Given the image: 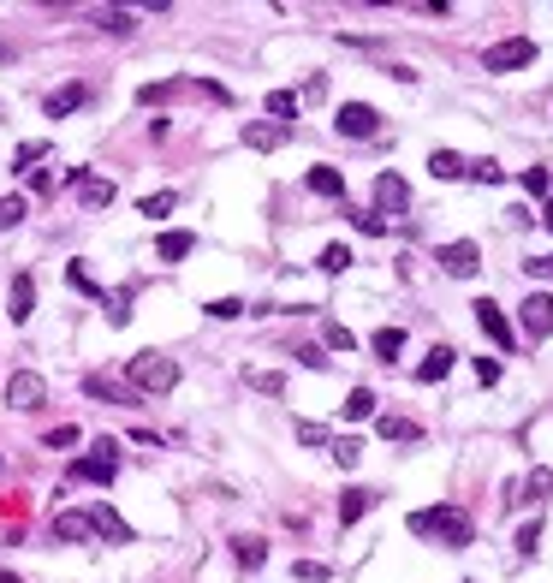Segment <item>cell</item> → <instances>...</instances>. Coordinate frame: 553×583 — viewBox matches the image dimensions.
Listing matches in <instances>:
<instances>
[{
  "mask_svg": "<svg viewBox=\"0 0 553 583\" xmlns=\"http://www.w3.org/2000/svg\"><path fill=\"white\" fill-rule=\"evenodd\" d=\"M405 524H411V536H435L440 548H470V541H476V518H470L464 506H423V512H411Z\"/></svg>",
  "mask_w": 553,
  "mask_h": 583,
  "instance_id": "obj_1",
  "label": "cell"
},
{
  "mask_svg": "<svg viewBox=\"0 0 553 583\" xmlns=\"http://www.w3.org/2000/svg\"><path fill=\"white\" fill-rule=\"evenodd\" d=\"M126 381H131V393H173L179 387V363L173 357H161V352H137V357H126Z\"/></svg>",
  "mask_w": 553,
  "mask_h": 583,
  "instance_id": "obj_2",
  "label": "cell"
},
{
  "mask_svg": "<svg viewBox=\"0 0 553 583\" xmlns=\"http://www.w3.org/2000/svg\"><path fill=\"white\" fill-rule=\"evenodd\" d=\"M536 66V42L530 36H506V42L483 48V71H524Z\"/></svg>",
  "mask_w": 553,
  "mask_h": 583,
  "instance_id": "obj_3",
  "label": "cell"
},
{
  "mask_svg": "<svg viewBox=\"0 0 553 583\" xmlns=\"http://www.w3.org/2000/svg\"><path fill=\"white\" fill-rule=\"evenodd\" d=\"M440 268L453 274V280H470V274L483 268V250H476V239H453V244H440Z\"/></svg>",
  "mask_w": 553,
  "mask_h": 583,
  "instance_id": "obj_4",
  "label": "cell"
},
{
  "mask_svg": "<svg viewBox=\"0 0 553 583\" xmlns=\"http://www.w3.org/2000/svg\"><path fill=\"white\" fill-rule=\"evenodd\" d=\"M89 530H96V536H108L114 548H131V541H137V530H131L126 518L108 506V500H89Z\"/></svg>",
  "mask_w": 553,
  "mask_h": 583,
  "instance_id": "obj_5",
  "label": "cell"
},
{
  "mask_svg": "<svg viewBox=\"0 0 553 583\" xmlns=\"http://www.w3.org/2000/svg\"><path fill=\"white\" fill-rule=\"evenodd\" d=\"M333 131H340V137H375V131H381V114H375L369 101H345Z\"/></svg>",
  "mask_w": 553,
  "mask_h": 583,
  "instance_id": "obj_6",
  "label": "cell"
},
{
  "mask_svg": "<svg viewBox=\"0 0 553 583\" xmlns=\"http://www.w3.org/2000/svg\"><path fill=\"white\" fill-rule=\"evenodd\" d=\"M411 209V185H405V179H398V173H375V214H405Z\"/></svg>",
  "mask_w": 553,
  "mask_h": 583,
  "instance_id": "obj_7",
  "label": "cell"
},
{
  "mask_svg": "<svg viewBox=\"0 0 553 583\" xmlns=\"http://www.w3.org/2000/svg\"><path fill=\"white\" fill-rule=\"evenodd\" d=\"M42 399H48V381L36 370H18L13 381H6V405H13V411H36Z\"/></svg>",
  "mask_w": 553,
  "mask_h": 583,
  "instance_id": "obj_8",
  "label": "cell"
},
{
  "mask_svg": "<svg viewBox=\"0 0 553 583\" xmlns=\"http://www.w3.org/2000/svg\"><path fill=\"white\" fill-rule=\"evenodd\" d=\"M84 101H89V84L84 78H71V84H60V89L42 96V119H66V114H78Z\"/></svg>",
  "mask_w": 553,
  "mask_h": 583,
  "instance_id": "obj_9",
  "label": "cell"
},
{
  "mask_svg": "<svg viewBox=\"0 0 553 583\" xmlns=\"http://www.w3.org/2000/svg\"><path fill=\"white\" fill-rule=\"evenodd\" d=\"M518 322H524L530 340H548V334H553V298H548V292H530V298L518 304Z\"/></svg>",
  "mask_w": 553,
  "mask_h": 583,
  "instance_id": "obj_10",
  "label": "cell"
},
{
  "mask_svg": "<svg viewBox=\"0 0 553 583\" xmlns=\"http://www.w3.org/2000/svg\"><path fill=\"white\" fill-rule=\"evenodd\" d=\"M84 393L101 399V405H137L131 381H119V375H84Z\"/></svg>",
  "mask_w": 553,
  "mask_h": 583,
  "instance_id": "obj_11",
  "label": "cell"
},
{
  "mask_svg": "<svg viewBox=\"0 0 553 583\" xmlns=\"http://www.w3.org/2000/svg\"><path fill=\"white\" fill-rule=\"evenodd\" d=\"M476 322H483V334H488V340H494V345H500V352H511V340H518V334H511V322H506V310H500V304H494V298H483V304H476Z\"/></svg>",
  "mask_w": 553,
  "mask_h": 583,
  "instance_id": "obj_12",
  "label": "cell"
},
{
  "mask_svg": "<svg viewBox=\"0 0 553 583\" xmlns=\"http://www.w3.org/2000/svg\"><path fill=\"white\" fill-rule=\"evenodd\" d=\"M239 137H244V149H262V155H268V149H280V143L292 137V126H274V119H250V126H244Z\"/></svg>",
  "mask_w": 553,
  "mask_h": 583,
  "instance_id": "obj_13",
  "label": "cell"
},
{
  "mask_svg": "<svg viewBox=\"0 0 553 583\" xmlns=\"http://www.w3.org/2000/svg\"><path fill=\"white\" fill-rule=\"evenodd\" d=\"M71 476H78V483H96V488H108V483L119 476V465H114V458H96V453H84L78 465H71Z\"/></svg>",
  "mask_w": 553,
  "mask_h": 583,
  "instance_id": "obj_14",
  "label": "cell"
},
{
  "mask_svg": "<svg viewBox=\"0 0 553 583\" xmlns=\"http://www.w3.org/2000/svg\"><path fill=\"white\" fill-rule=\"evenodd\" d=\"M553 494V470H530L524 488H511V506H536V500Z\"/></svg>",
  "mask_w": 553,
  "mask_h": 583,
  "instance_id": "obj_15",
  "label": "cell"
},
{
  "mask_svg": "<svg viewBox=\"0 0 553 583\" xmlns=\"http://www.w3.org/2000/svg\"><path fill=\"white\" fill-rule=\"evenodd\" d=\"M13 322H30V315H36V280H30V274H13Z\"/></svg>",
  "mask_w": 553,
  "mask_h": 583,
  "instance_id": "obj_16",
  "label": "cell"
},
{
  "mask_svg": "<svg viewBox=\"0 0 553 583\" xmlns=\"http://www.w3.org/2000/svg\"><path fill=\"white\" fill-rule=\"evenodd\" d=\"M453 345H435V352L423 357V363H417V381H446V375H453Z\"/></svg>",
  "mask_w": 553,
  "mask_h": 583,
  "instance_id": "obj_17",
  "label": "cell"
},
{
  "mask_svg": "<svg viewBox=\"0 0 553 583\" xmlns=\"http://www.w3.org/2000/svg\"><path fill=\"white\" fill-rule=\"evenodd\" d=\"M191 250H197V239H191V232H179V227L155 239V257H161V262H184Z\"/></svg>",
  "mask_w": 553,
  "mask_h": 583,
  "instance_id": "obj_18",
  "label": "cell"
},
{
  "mask_svg": "<svg viewBox=\"0 0 553 583\" xmlns=\"http://www.w3.org/2000/svg\"><path fill=\"white\" fill-rule=\"evenodd\" d=\"M375 500H381L375 488H345V494H340V524H357V518H363Z\"/></svg>",
  "mask_w": 553,
  "mask_h": 583,
  "instance_id": "obj_19",
  "label": "cell"
},
{
  "mask_svg": "<svg viewBox=\"0 0 553 583\" xmlns=\"http://www.w3.org/2000/svg\"><path fill=\"white\" fill-rule=\"evenodd\" d=\"M232 554H239L244 571H262V566H268V541H262V536H239V541H232Z\"/></svg>",
  "mask_w": 553,
  "mask_h": 583,
  "instance_id": "obj_20",
  "label": "cell"
},
{
  "mask_svg": "<svg viewBox=\"0 0 553 583\" xmlns=\"http://www.w3.org/2000/svg\"><path fill=\"white\" fill-rule=\"evenodd\" d=\"M96 530H89V512H60L54 518V541H89Z\"/></svg>",
  "mask_w": 553,
  "mask_h": 583,
  "instance_id": "obj_21",
  "label": "cell"
},
{
  "mask_svg": "<svg viewBox=\"0 0 553 583\" xmlns=\"http://www.w3.org/2000/svg\"><path fill=\"white\" fill-rule=\"evenodd\" d=\"M375 435H381V441H423V428H417L411 417H375Z\"/></svg>",
  "mask_w": 553,
  "mask_h": 583,
  "instance_id": "obj_22",
  "label": "cell"
},
{
  "mask_svg": "<svg viewBox=\"0 0 553 583\" xmlns=\"http://www.w3.org/2000/svg\"><path fill=\"white\" fill-rule=\"evenodd\" d=\"M78 202H84V209H108V202H114V185H108V179H78Z\"/></svg>",
  "mask_w": 553,
  "mask_h": 583,
  "instance_id": "obj_23",
  "label": "cell"
},
{
  "mask_svg": "<svg viewBox=\"0 0 553 583\" xmlns=\"http://www.w3.org/2000/svg\"><path fill=\"white\" fill-rule=\"evenodd\" d=\"M464 167L470 161L453 155V149H435V155H428V173H435V179H464Z\"/></svg>",
  "mask_w": 553,
  "mask_h": 583,
  "instance_id": "obj_24",
  "label": "cell"
},
{
  "mask_svg": "<svg viewBox=\"0 0 553 583\" xmlns=\"http://www.w3.org/2000/svg\"><path fill=\"white\" fill-rule=\"evenodd\" d=\"M310 191H315V197H345L340 167H310Z\"/></svg>",
  "mask_w": 553,
  "mask_h": 583,
  "instance_id": "obj_25",
  "label": "cell"
},
{
  "mask_svg": "<svg viewBox=\"0 0 553 583\" xmlns=\"http://www.w3.org/2000/svg\"><path fill=\"white\" fill-rule=\"evenodd\" d=\"M369 345H375V357H381V363H393V357L405 352V327H381Z\"/></svg>",
  "mask_w": 553,
  "mask_h": 583,
  "instance_id": "obj_26",
  "label": "cell"
},
{
  "mask_svg": "<svg viewBox=\"0 0 553 583\" xmlns=\"http://www.w3.org/2000/svg\"><path fill=\"white\" fill-rule=\"evenodd\" d=\"M89 24H101L108 36H126V30H137V18H131V13H114V6H101V13H89Z\"/></svg>",
  "mask_w": 553,
  "mask_h": 583,
  "instance_id": "obj_27",
  "label": "cell"
},
{
  "mask_svg": "<svg viewBox=\"0 0 553 583\" xmlns=\"http://www.w3.org/2000/svg\"><path fill=\"white\" fill-rule=\"evenodd\" d=\"M345 417H351V423H369V417H375V393H369V387H351V399H345Z\"/></svg>",
  "mask_w": 553,
  "mask_h": 583,
  "instance_id": "obj_28",
  "label": "cell"
},
{
  "mask_svg": "<svg viewBox=\"0 0 553 583\" xmlns=\"http://www.w3.org/2000/svg\"><path fill=\"white\" fill-rule=\"evenodd\" d=\"M179 89H184V78H167V84H143V89H137V101H143V108H161V101L179 96Z\"/></svg>",
  "mask_w": 553,
  "mask_h": 583,
  "instance_id": "obj_29",
  "label": "cell"
},
{
  "mask_svg": "<svg viewBox=\"0 0 553 583\" xmlns=\"http://www.w3.org/2000/svg\"><path fill=\"white\" fill-rule=\"evenodd\" d=\"M101 304H108V322H114V327H126V322H131V286H119V292H108V298H101Z\"/></svg>",
  "mask_w": 553,
  "mask_h": 583,
  "instance_id": "obj_30",
  "label": "cell"
},
{
  "mask_svg": "<svg viewBox=\"0 0 553 583\" xmlns=\"http://www.w3.org/2000/svg\"><path fill=\"white\" fill-rule=\"evenodd\" d=\"M268 114H274V126H286V119L298 114V96L292 89H268Z\"/></svg>",
  "mask_w": 553,
  "mask_h": 583,
  "instance_id": "obj_31",
  "label": "cell"
},
{
  "mask_svg": "<svg viewBox=\"0 0 553 583\" xmlns=\"http://www.w3.org/2000/svg\"><path fill=\"white\" fill-rule=\"evenodd\" d=\"M315 268H322V274H345V268H351V250H345V244H327L322 257H315Z\"/></svg>",
  "mask_w": 553,
  "mask_h": 583,
  "instance_id": "obj_32",
  "label": "cell"
},
{
  "mask_svg": "<svg viewBox=\"0 0 553 583\" xmlns=\"http://www.w3.org/2000/svg\"><path fill=\"white\" fill-rule=\"evenodd\" d=\"M173 209H179V197H173V191H155V197L137 202V214H149V221H161V214H173Z\"/></svg>",
  "mask_w": 553,
  "mask_h": 583,
  "instance_id": "obj_33",
  "label": "cell"
},
{
  "mask_svg": "<svg viewBox=\"0 0 553 583\" xmlns=\"http://www.w3.org/2000/svg\"><path fill=\"white\" fill-rule=\"evenodd\" d=\"M66 286H71V292H89V298H101V286L89 280V268H84V262H66Z\"/></svg>",
  "mask_w": 553,
  "mask_h": 583,
  "instance_id": "obj_34",
  "label": "cell"
},
{
  "mask_svg": "<svg viewBox=\"0 0 553 583\" xmlns=\"http://www.w3.org/2000/svg\"><path fill=\"white\" fill-rule=\"evenodd\" d=\"M244 381H250L256 393H286V375H274V370H244Z\"/></svg>",
  "mask_w": 553,
  "mask_h": 583,
  "instance_id": "obj_35",
  "label": "cell"
},
{
  "mask_svg": "<svg viewBox=\"0 0 553 583\" xmlns=\"http://www.w3.org/2000/svg\"><path fill=\"white\" fill-rule=\"evenodd\" d=\"M327 447H333V465H345V470L363 458V441H351V435H345V441H327Z\"/></svg>",
  "mask_w": 553,
  "mask_h": 583,
  "instance_id": "obj_36",
  "label": "cell"
},
{
  "mask_svg": "<svg viewBox=\"0 0 553 583\" xmlns=\"http://www.w3.org/2000/svg\"><path fill=\"white\" fill-rule=\"evenodd\" d=\"M292 578H298V583H327L333 571H327L322 559H298V566H292Z\"/></svg>",
  "mask_w": 553,
  "mask_h": 583,
  "instance_id": "obj_37",
  "label": "cell"
},
{
  "mask_svg": "<svg viewBox=\"0 0 553 583\" xmlns=\"http://www.w3.org/2000/svg\"><path fill=\"white\" fill-rule=\"evenodd\" d=\"M470 179H476V185H500V179H506V173H500V161H470Z\"/></svg>",
  "mask_w": 553,
  "mask_h": 583,
  "instance_id": "obj_38",
  "label": "cell"
},
{
  "mask_svg": "<svg viewBox=\"0 0 553 583\" xmlns=\"http://www.w3.org/2000/svg\"><path fill=\"white\" fill-rule=\"evenodd\" d=\"M24 221V197H0V232H13Z\"/></svg>",
  "mask_w": 553,
  "mask_h": 583,
  "instance_id": "obj_39",
  "label": "cell"
},
{
  "mask_svg": "<svg viewBox=\"0 0 553 583\" xmlns=\"http://www.w3.org/2000/svg\"><path fill=\"white\" fill-rule=\"evenodd\" d=\"M536 548H541V518H530V524L518 530V554L530 559V554H536Z\"/></svg>",
  "mask_w": 553,
  "mask_h": 583,
  "instance_id": "obj_40",
  "label": "cell"
},
{
  "mask_svg": "<svg viewBox=\"0 0 553 583\" xmlns=\"http://www.w3.org/2000/svg\"><path fill=\"white\" fill-rule=\"evenodd\" d=\"M202 310H209L214 322H232V315H244V304H239V298H209Z\"/></svg>",
  "mask_w": 553,
  "mask_h": 583,
  "instance_id": "obj_41",
  "label": "cell"
},
{
  "mask_svg": "<svg viewBox=\"0 0 553 583\" xmlns=\"http://www.w3.org/2000/svg\"><path fill=\"white\" fill-rule=\"evenodd\" d=\"M351 227H357V232H369V239H381V232H387V221H381L375 209H363V214H351Z\"/></svg>",
  "mask_w": 553,
  "mask_h": 583,
  "instance_id": "obj_42",
  "label": "cell"
},
{
  "mask_svg": "<svg viewBox=\"0 0 553 583\" xmlns=\"http://www.w3.org/2000/svg\"><path fill=\"white\" fill-rule=\"evenodd\" d=\"M327 345H333V352H351V327H345V322H327Z\"/></svg>",
  "mask_w": 553,
  "mask_h": 583,
  "instance_id": "obj_43",
  "label": "cell"
},
{
  "mask_svg": "<svg viewBox=\"0 0 553 583\" xmlns=\"http://www.w3.org/2000/svg\"><path fill=\"white\" fill-rule=\"evenodd\" d=\"M42 155H48V143H18L13 161H18V173H30V161H42Z\"/></svg>",
  "mask_w": 553,
  "mask_h": 583,
  "instance_id": "obj_44",
  "label": "cell"
},
{
  "mask_svg": "<svg viewBox=\"0 0 553 583\" xmlns=\"http://www.w3.org/2000/svg\"><path fill=\"white\" fill-rule=\"evenodd\" d=\"M298 363H304V370H327V352H322V345H298Z\"/></svg>",
  "mask_w": 553,
  "mask_h": 583,
  "instance_id": "obj_45",
  "label": "cell"
},
{
  "mask_svg": "<svg viewBox=\"0 0 553 583\" xmlns=\"http://www.w3.org/2000/svg\"><path fill=\"white\" fill-rule=\"evenodd\" d=\"M298 441L304 447H327V428L322 423H298Z\"/></svg>",
  "mask_w": 553,
  "mask_h": 583,
  "instance_id": "obj_46",
  "label": "cell"
},
{
  "mask_svg": "<svg viewBox=\"0 0 553 583\" xmlns=\"http://www.w3.org/2000/svg\"><path fill=\"white\" fill-rule=\"evenodd\" d=\"M476 381H483V387L500 381V363H494V357H476Z\"/></svg>",
  "mask_w": 553,
  "mask_h": 583,
  "instance_id": "obj_47",
  "label": "cell"
},
{
  "mask_svg": "<svg viewBox=\"0 0 553 583\" xmlns=\"http://www.w3.org/2000/svg\"><path fill=\"white\" fill-rule=\"evenodd\" d=\"M48 447H78V428H71V423H60V428H48Z\"/></svg>",
  "mask_w": 553,
  "mask_h": 583,
  "instance_id": "obj_48",
  "label": "cell"
},
{
  "mask_svg": "<svg viewBox=\"0 0 553 583\" xmlns=\"http://www.w3.org/2000/svg\"><path fill=\"white\" fill-rule=\"evenodd\" d=\"M524 191H536V197H541V191H548V167H524Z\"/></svg>",
  "mask_w": 553,
  "mask_h": 583,
  "instance_id": "obj_49",
  "label": "cell"
},
{
  "mask_svg": "<svg viewBox=\"0 0 553 583\" xmlns=\"http://www.w3.org/2000/svg\"><path fill=\"white\" fill-rule=\"evenodd\" d=\"M89 453H96V458H114V465H119V441H108V435H96V441H89Z\"/></svg>",
  "mask_w": 553,
  "mask_h": 583,
  "instance_id": "obj_50",
  "label": "cell"
},
{
  "mask_svg": "<svg viewBox=\"0 0 553 583\" xmlns=\"http://www.w3.org/2000/svg\"><path fill=\"white\" fill-rule=\"evenodd\" d=\"M524 268H530V280H553V257H530Z\"/></svg>",
  "mask_w": 553,
  "mask_h": 583,
  "instance_id": "obj_51",
  "label": "cell"
},
{
  "mask_svg": "<svg viewBox=\"0 0 553 583\" xmlns=\"http://www.w3.org/2000/svg\"><path fill=\"white\" fill-rule=\"evenodd\" d=\"M541 227H548V232H553V202H548V209H541Z\"/></svg>",
  "mask_w": 553,
  "mask_h": 583,
  "instance_id": "obj_52",
  "label": "cell"
},
{
  "mask_svg": "<svg viewBox=\"0 0 553 583\" xmlns=\"http://www.w3.org/2000/svg\"><path fill=\"white\" fill-rule=\"evenodd\" d=\"M0 60H13V48H6V42H0Z\"/></svg>",
  "mask_w": 553,
  "mask_h": 583,
  "instance_id": "obj_53",
  "label": "cell"
},
{
  "mask_svg": "<svg viewBox=\"0 0 553 583\" xmlns=\"http://www.w3.org/2000/svg\"><path fill=\"white\" fill-rule=\"evenodd\" d=\"M0 583H18V578H13V571H0Z\"/></svg>",
  "mask_w": 553,
  "mask_h": 583,
  "instance_id": "obj_54",
  "label": "cell"
}]
</instances>
